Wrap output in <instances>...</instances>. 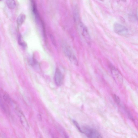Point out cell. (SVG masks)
Here are the masks:
<instances>
[{
    "label": "cell",
    "mask_w": 138,
    "mask_h": 138,
    "mask_svg": "<svg viewBox=\"0 0 138 138\" xmlns=\"http://www.w3.org/2000/svg\"><path fill=\"white\" fill-rule=\"evenodd\" d=\"M9 103L12 107L14 110L17 115L22 126L26 129V130L29 131L30 128L29 123L24 115L21 110L19 108L17 104L15 101L11 99Z\"/></svg>",
    "instance_id": "obj_1"
},
{
    "label": "cell",
    "mask_w": 138,
    "mask_h": 138,
    "mask_svg": "<svg viewBox=\"0 0 138 138\" xmlns=\"http://www.w3.org/2000/svg\"><path fill=\"white\" fill-rule=\"evenodd\" d=\"M62 48L64 54L68 58L70 61L75 65H78L77 59L73 53L71 48L69 45L66 44H63Z\"/></svg>",
    "instance_id": "obj_2"
},
{
    "label": "cell",
    "mask_w": 138,
    "mask_h": 138,
    "mask_svg": "<svg viewBox=\"0 0 138 138\" xmlns=\"http://www.w3.org/2000/svg\"><path fill=\"white\" fill-rule=\"evenodd\" d=\"M81 133L89 138H101L100 134L95 129L88 126H83L81 128Z\"/></svg>",
    "instance_id": "obj_3"
},
{
    "label": "cell",
    "mask_w": 138,
    "mask_h": 138,
    "mask_svg": "<svg viewBox=\"0 0 138 138\" xmlns=\"http://www.w3.org/2000/svg\"><path fill=\"white\" fill-rule=\"evenodd\" d=\"M78 28L81 34L87 43L90 44L91 41V38L87 27L82 23L80 22L78 24Z\"/></svg>",
    "instance_id": "obj_4"
},
{
    "label": "cell",
    "mask_w": 138,
    "mask_h": 138,
    "mask_svg": "<svg viewBox=\"0 0 138 138\" xmlns=\"http://www.w3.org/2000/svg\"><path fill=\"white\" fill-rule=\"evenodd\" d=\"M113 28L115 32L120 35L125 36L128 33V30L125 27L117 22L114 24Z\"/></svg>",
    "instance_id": "obj_5"
},
{
    "label": "cell",
    "mask_w": 138,
    "mask_h": 138,
    "mask_svg": "<svg viewBox=\"0 0 138 138\" xmlns=\"http://www.w3.org/2000/svg\"><path fill=\"white\" fill-rule=\"evenodd\" d=\"M54 80L55 83L58 86H61L63 83V76L60 70L58 68H57L56 70Z\"/></svg>",
    "instance_id": "obj_6"
},
{
    "label": "cell",
    "mask_w": 138,
    "mask_h": 138,
    "mask_svg": "<svg viewBox=\"0 0 138 138\" xmlns=\"http://www.w3.org/2000/svg\"><path fill=\"white\" fill-rule=\"evenodd\" d=\"M111 71L112 75L115 79L121 83L123 81V77L120 73L114 67H111Z\"/></svg>",
    "instance_id": "obj_7"
},
{
    "label": "cell",
    "mask_w": 138,
    "mask_h": 138,
    "mask_svg": "<svg viewBox=\"0 0 138 138\" xmlns=\"http://www.w3.org/2000/svg\"><path fill=\"white\" fill-rule=\"evenodd\" d=\"M26 19V16L23 14H21L20 15L17 20V23L19 26L22 25L25 21Z\"/></svg>",
    "instance_id": "obj_8"
},
{
    "label": "cell",
    "mask_w": 138,
    "mask_h": 138,
    "mask_svg": "<svg viewBox=\"0 0 138 138\" xmlns=\"http://www.w3.org/2000/svg\"><path fill=\"white\" fill-rule=\"evenodd\" d=\"M7 6L11 9H14L16 6L15 2V0H6Z\"/></svg>",
    "instance_id": "obj_9"
},
{
    "label": "cell",
    "mask_w": 138,
    "mask_h": 138,
    "mask_svg": "<svg viewBox=\"0 0 138 138\" xmlns=\"http://www.w3.org/2000/svg\"><path fill=\"white\" fill-rule=\"evenodd\" d=\"M74 21H77L79 19V13L77 8L75 7L74 11Z\"/></svg>",
    "instance_id": "obj_10"
},
{
    "label": "cell",
    "mask_w": 138,
    "mask_h": 138,
    "mask_svg": "<svg viewBox=\"0 0 138 138\" xmlns=\"http://www.w3.org/2000/svg\"><path fill=\"white\" fill-rule=\"evenodd\" d=\"M18 42L19 44L22 47H25L26 46V44L21 40V36H19L18 38Z\"/></svg>",
    "instance_id": "obj_11"
},
{
    "label": "cell",
    "mask_w": 138,
    "mask_h": 138,
    "mask_svg": "<svg viewBox=\"0 0 138 138\" xmlns=\"http://www.w3.org/2000/svg\"><path fill=\"white\" fill-rule=\"evenodd\" d=\"M113 97L115 102L119 105L120 103V101L119 98L115 94L113 95Z\"/></svg>",
    "instance_id": "obj_12"
},
{
    "label": "cell",
    "mask_w": 138,
    "mask_h": 138,
    "mask_svg": "<svg viewBox=\"0 0 138 138\" xmlns=\"http://www.w3.org/2000/svg\"><path fill=\"white\" fill-rule=\"evenodd\" d=\"M73 123H74V124L75 125L76 127H77L79 131L81 132V128H80L79 125L78 124V123H77V122H76V121L75 120H73Z\"/></svg>",
    "instance_id": "obj_13"
},
{
    "label": "cell",
    "mask_w": 138,
    "mask_h": 138,
    "mask_svg": "<svg viewBox=\"0 0 138 138\" xmlns=\"http://www.w3.org/2000/svg\"><path fill=\"white\" fill-rule=\"evenodd\" d=\"M51 38L53 44L55 45H56L55 42L54 40V37H53V36L52 35H51Z\"/></svg>",
    "instance_id": "obj_14"
},
{
    "label": "cell",
    "mask_w": 138,
    "mask_h": 138,
    "mask_svg": "<svg viewBox=\"0 0 138 138\" xmlns=\"http://www.w3.org/2000/svg\"><path fill=\"white\" fill-rule=\"evenodd\" d=\"M121 0L124 2H125L126 1V0Z\"/></svg>",
    "instance_id": "obj_15"
},
{
    "label": "cell",
    "mask_w": 138,
    "mask_h": 138,
    "mask_svg": "<svg viewBox=\"0 0 138 138\" xmlns=\"http://www.w3.org/2000/svg\"><path fill=\"white\" fill-rule=\"evenodd\" d=\"M99 0L102 2H103L104 1V0Z\"/></svg>",
    "instance_id": "obj_16"
},
{
    "label": "cell",
    "mask_w": 138,
    "mask_h": 138,
    "mask_svg": "<svg viewBox=\"0 0 138 138\" xmlns=\"http://www.w3.org/2000/svg\"><path fill=\"white\" fill-rule=\"evenodd\" d=\"M2 0H0V1H1Z\"/></svg>",
    "instance_id": "obj_17"
}]
</instances>
